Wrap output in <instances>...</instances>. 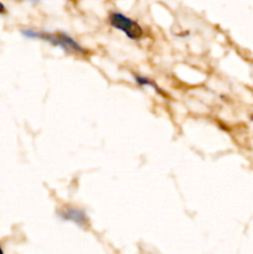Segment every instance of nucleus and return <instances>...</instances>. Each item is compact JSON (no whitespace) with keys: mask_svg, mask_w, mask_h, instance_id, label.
<instances>
[{"mask_svg":"<svg viewBox=\"0 0 253 254\" xmlns=\"http://www.w3.org/2000/svg\"><path fill=\"white\" fill-rule=\"evenodd\" d=\"M24 34L29 37H39V39L45 40L47 42H51L52 45H56V46L62 47L66 51H74V52H82L83 54L84 49L78 44L77 41H74L71 36L66 34H46V32H37L34 30H27L24 31Z\"/></svg>","mask_w":253,"mask_h":254,"instance_id":"nucleus-1","label":"nucleus"},{"mask_svg":"<svg viewBox=\"0 0 253 254\" xmlns=\"http://www.w3.org/2000/svg\"><path fill=\"white\" fill-rule=\"evenodd\" d=\"M109 22L113 27L121 30L122 32L126 35L129 39L136 40L143 35V29L139 26V24L130 17L121 14V12H112L109 15Z\"/></svg>","mask_w":253,"mask_h":254,"instance_id":"nucleus-2","label":"nucleus"},{"mask_svg":"<svg viewBox=\"0 0 253 254\" xmlns=\"http://www.w3.org/2000/svg\"><path fill=\"white\" fill-rule=\"evenodd\" d=\"M60 216L63 220L73 221V222L78 223L79 226H83L84 222H86V215H84V212L81 210H77V208H66L63 212H60Z\"/></svg>","mask_w":253,"mask_h":254,"instance_id":"nucleus-3","label":"nucleus"},{"mask_svg":"<svg viewBox=\"0 0 253 254\" xmlns=\"http://www.w3.org/2000/svg\"><path fill=\"white\" fill-rule=\"evenodd\" d=\"M135 82L136 83H139L140 86H153L154 88H156V91L160 92V89L158 88V86H155V84L153 83V82L150 81L149 78H145V77H140V76H135ZM161 93V92H160Z\"/></svg>","mask_w":253,"mask_h":254,"instance_id":"nucleus-4","label":"nucleus"},{"mask_svg":"<svg viewBox=\"0 0 253 254\" xmlns=\"http://www.w3.org/2000/svg\"><path fill=\"white\" fill-rule=\"evenodd\" d=\"M251 119H252V121H253V116H252V117H251Z\"/></svg>","mask_w":253,"mask_h":254,"instance_id":"nucleus-5","label":"nucleus"}]
</instances>
